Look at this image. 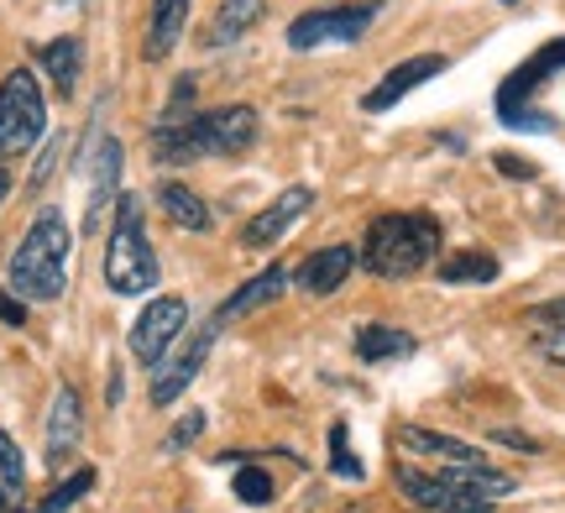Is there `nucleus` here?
<instances>
[{
	"mask_svg": "<svg viewBox=\"0 0 565 513\" xmlns=\"http://www.w3.org/2000/svg\"><path fill=\"white\" fill-rule=\"evenodd\" d=\"M68 247H74V231L63 221V210L47 205L38 221L26 226L17 252H11L6 288L17 293L21 304H53L63 288H68Z\"/></svg>",
	"mask_w": 565,
	"mask_h": 513,
	"instance_id": "obj_1",
	"label": "nucleus"
},
{
	"mask_svg": "<svg viewBox=\"0 0 565 513\" xmlns=\"http://www.w3.org/2000/svg\"><path fill=\"white\" fill-rule=\"evenodd\" d=\"M257 142V110L252 105H221V110H204L189 121L158 126L152 131V163L183 168L200 163V158H225V152H246Z\"/></svg>",
	"mask_w": 565,
	"mask_h": 513,
	"instance_id": "obj_2",
	"label": "nucleus"
},
{
	"mask_svg": "<svg viewBox=\"0 0 565 513\" xmlns=\"http://www.w3.org/2000/svg\"><path fill=\"white\" fill-rule=\"evenodd\" d=\"M513 488L519 482L508 472H492V467H477V472H414V467H404L398 472V493L429 513H487L503 498H513Z\"/></svg>",
	"mask_w": 565,
	"mask_h": 513,
	"instance_id": "obj_3",
	"label": "nucleus"
},
{
	"mask_svg": "<svg viewBox=\"0 0 565 513\" xmlns=\"http://www.w3.org/2000/svg\"><path fill=\"white\" fill-rule=\"evenodd\" d=\"M440 257V221L435 215H383L362 242V263L377 278H414Z\"/></svg>",
	"mask_w": 565,
	"mask_h": 513,
	"instance_id": "obj_4",
	"label": "nucleus"
},
{
	"mask_svg": "<svg viewBox=\"0 0 565 513\" xmlns=\"http://www.w3.org/2000/svg\"><path fill=\"white\" fill-rule=\"evenodd\" d=\"M158 278L162 267L147 231H141V205L131 194H121L116 200V226H110V242H105V284L121 299H137V293H152Z\"/></svg>",
	"mask_w": 565,
	"mask_h": 513,
	"instance_id": "obj_5",
	"label": "nucleus"
},
{
	"mask_svg": "<svg viewBox=\"0 0 565 513\" xmlns=\"http://www.w3.org/2000/svg\"><path fill=\"white\" fill-rule=\"evenodd\" d=\"M47 131V100L32 68H11L0 79V163L32 152Z\"/></svg>",
	"mask_w": 565,
	"mask_h": 513,
	"instance_id": "obj_6",
	"label": "nucleus"
},
{
	"mask_svg": "<svg viewBox=\"0 0 565 513\" xmlns=\"http://www.w3.org/2000/svg\"><path fill=\"white\" fill-rule=\"evenodd\" d=\"M383 17V0H356V6H324V11H303L288 26V47H330V42H362L372 21Z\"/></svg>",
	"mask_w": 565,
	"mask_h": 513,
	"instance_id": "obj_7",
	"label": "nucleus"
},
{
	"mask_svg": "<svg viewBox=\"0 0 565 513\" xmlns=\"http://www.w3.org/2000/svg\"><path fill=\"white\" fill-rule=\"evenodd\" d=\"M183 325H189V304H183L179 293H162V299H152V304L137 314V325H131V356L158 367L162 356H168V346H173V335H179Z\"/></svg>",
	"mask_w": 565,
	"mask_h": 513,
	"instance_id": "obj_8",
	"label": "nucleus"
},
{
	"mask_svg": "<svg viewBox=\"0 0 565 513\" xmlns=\"http://www.w3.org/2000/svg\"><path fill=\"white\" fill-rule=\"evenodd\" d=\"M309 205H315V189H309V184L282 189L273 205L257 210V215L242 226V247L246 252H263V247H273V242H282V236L294 231V221H299V215H309Z\"/></svg>",
	"mask_w": 565,
	"mask_h": 513,
	"instance_id": "obj_9",
	"label": "nucleus"
},
{
	"mask_svg": "<svg viewBox=\"0 0 565 513\" xmlns=\"http://www.w3.org/2000/svg\"><path fill=\"white\" fill-rule=\"evenodd\" d=\"M445 74V58L440 53H419V58H404V63H393L383 79L372 84L362 95V110L366 116H383V110H393V105L404 100V95H414L419 84H429V79H440Z\"/></svg>",
	"mask_w": 565,
	"mask_h": 513,
	"instance_id": "obj_10",
	"label": "nucleus"
},
{
	"mask_svg": "<svg viewBox=\"0 0 565 513\" xmlns=\"http://www.w3.org/2000/svg\"><path fill=\"white\" fill-rule=\"evenodd\" d=\"M398 446H404L408 456L435 461L440 472H477V467H487V456L477 451V446H466V440H456V435L424 430V425H404V430H398Z\"/></svg>",
	"mask_w": 565,
	"mask_h": 513,
	"instance_id": "obj_11",
	"label": "nucleus"
},
{
	"mask_svg": "<svg viewBox=\"0 0 565 513\" xmlns=\"http://www.w3.org/2000/svg\"><path fill=\"white\" fill-rule=\"evenodd\" d=\"M215 330H221V325L200 330V335H194V341H189L179 356H162V362H158V372H152V404H158V409H162V404H173V398H179V393L204 372V362H210V346H215Z\"/></svg>",
	"mask_w": 565,
	"mask_h": 513,
	"instance_id": "obj_12",
	"label": "nucleus"
},
{
	"mask_svg": "<svg viewBox=\"0 0 565 513\" xmlns=\"http://www.w3.org/2000/svg\"><path fill=\"white\" fill-rule=\"evenodd\" d=\"M565 68V38H555V42H545L540 53L529 63H519L513 74L503 79V89H498V110H513V105H524V95H534L545 79H555Z\"/></svg>",
	"mask_w": 565,
	"mask_h": 513,
	"instance_id": "obj_13",
	"label": "nucleus"
},
{
	"mask_svg": "<svg viewBox=\"0 0 565 513\" xmlns=\"http://www.w3.org/2000/svg\"><path fill=\"white\" fill-rule=\"evenodd\" d=\"M79 435H84L79 393H74V383H58L53 409H47V467H63L74 456V446H79Z\"/></svg>",
	"mask_w": 565,
	"mask_h": 513,
	"instance_id": "obj_14",
	"label": "nucleus"
},
{
	"mask_svg": "<svg viewBox=\"0 0 565 513\" xmlns=\"http://www.w3.org/2000/svg\"><path fill=\"white\" fill-rule=\"evenodd\" d=\"M288 288H294V267H263L257 278H246V284L225 299L221 314H215V325H231V320H242V314H252V309L278 304Z\"/></svg>",
	"mask_w": 565,
	"mask_h": 513,
	"instance_id": "obj_15",
	"label": "nucleus"
},
{
	"mask_svg": "<svg viewBox=\"0 0 565 513\" xmlns=\"http://www.w3.org/2000/svg\"><path fill=\"white\" fill-rule=\"evenodd\" d=\"M121 163L126 152L116 137H105L100 152H95V168H89V210H84V231H100L105 210L116 200V189H121Z\"/></svg>",
	"mask_w": 565,
	"mask_h": 513,
	"instance_id": "obj_16",
	"label": "nucleus"
},
{
	"mask_svg": "<svg viewBox=\"0 0 565 513\" xmlns=\"http://www.w3.org/2000/svg\"><path fill=\"white\" fill-rule=\"evenodd\" d=\"M351 267H356V252L351 247H324V252H315V257H303V263L294 267V284H299L303 293L324 299V293H335V288L351 278Z\"/></svg>",
	"mask_w": 565,
	"mask_h": 513,
	"instance_id": "obj_17",
	"label": "nucleus"
},
{
	"mask_svg": "<svg viewBox=\"0 0 565 513\" xmlns=\"http://www.w3.org/2000/svg\"><path fill=\"white\" fill-rule=\"evenodd\" d=\"M263 17H267V0H221L215 17H210V26H204V47H231V42H242Z\"/></svg>",
	"mask_w": 565,
	"mask_h": 513,
	"instance_id": "obj_18",
	"label": "nucleus"
},
{
	"mask_svg": "<svg viewBox=\"0 0 565 513\" xmlns=\"http://www.w3.org/2000/svg\"><path fill=\"white\" fill-rule=\"evenodd\" d=\"M158 210L179 231H189V236H204V231H210V205L200 200V189L179 184V179H162L158 184Z\"/></svg>",
	"mask_w": 565,
	"mask_h": 513,
	"instance_id": "obj_19",
	"label": "nucleus"
},
{
	"mask_svg": "<svg viewBox=\"0 0 565 513\" xmlns=\"http://www.w3.org/2000/svg\"><path fill=\"white\" fill-rule=\"evenodd\" d=\"M183 21H189V0H152V11H147V58L158 63L179 47Z\"/></svg>",
	"mask_w": 565,
	"mask_h": 513,
	"instance_id": "obj_20",
	"label": "nucleus"
},
{
	"mask_svg": "<svg viewBox=\"0 0 565 513\" xmlns=\"http://www.w3.org/2000/svg\"><path fill=\"white\" fill-rule=\"evenodd\" d=\"M414 335L398 325H362L356 330V356L362 362H398V356H414Z\"/></svg>",
	"mask_w": 565,
	"mask_h": 513,
	"instance_id": "obj_21",
	"label": "nucleus"
},
{
	"mask_svg": "<svg viewBox=\"0 0 565 513\" xmlns=\"http://www.w3.org/2000/svg\"><path fill=\"white\" fill-rule=\"evenodd\" d=\"M38 58H42V68H47L53 89H58V95H74V84H79V63H84L79 38H53Z\"/></svg>",
	"mask_w": 565,
	"mask_h": 513,
	"instance_id": "obj_22",
	"label": "nucleus"
},
{
	"mask_svg": "<svg viewBox=\"0 0 565 513\" xmlns=\"http://www.w3.org/2000/svg\"><path fill=\"white\" fill-rule=\"evenodd\" d=\"M440 278L445 284H492L498 278V257L492 252H456L440 263Z\"/></svg>",
	"mask_w": 565,
	"mask_h": 513,
	"instance_id": "obj_23",
	"label": "nucleus"
},
{
	"mask_svg": "<svg viewBox=\"0 0 565 513\" xmlns=\"http://www.w3.org/2000/svg\"><path fill=\"white\" fill-rule=\"evenodd\" d=\"M26 493V461H21L17 440L0 430V509H17Z\"/></svg>",
	"mask_w": 565,
	"mask_h": 513,
	"instance_id": "obj_24",
	"label": "nucleus"
},
{
	"mask_svg": "<svg viewBox=\"0 0 565 513\" xmlns=\"http://www.w3.org/2000/svg\"><path fill=\"white\" fill-rule=\"evenodd\" d=\"M89 488H95V467H79V472H74V477H63L58 488H53L47 498H42L38 513H68L84 493H89Z\"/></svg>",
	"mask_w": 565,
	"mask_h": 513,
	"instance_id": "obj_25",
	"label": "nucleus"
},
{
	"mask_svg": "<svg viewBox=\"0 0 565 513\" xmlns=\"http://www.w3.org/2000/svg\"><path fill=\"white\" fill-rule=\"evenodd\" d=\"M231 488H236V498H242L246 509H267V503H273V477L257 472V467H242Z\"/></svg>",
	"mask_w": 565,
	"mask_h": 513,
	"instance_id": "obj_26",
	"label": "nucleus"
},
{
	"mask_svg": "<svg viewBox=\"0 0 565 513\" xmlns=\"http://www.w3.org/2000/svg\"><path fill=\"white\" fill-rule=\"evenodd\" d=\"M330 472L335 477H345V482H362L366 477V467L351 456V440H345V425H335L330 430Z\"/></svg>",
	"mask_w": 565,
	"mask_h": 513,
	"instance_id": "obj_27",
	"label": "nucleus"
},
{
	"mask_svg": "<svg viewBox=\"0 0 565 513\" xmlns=\"http://www.w3.org/2000/svg\"><path fill=\"white\" fill-rule=\"evenodd\" d=\"M498 121L513 126V131H555V116H545V110H524V105L498 110Z\"/></svg>",
	"mask_w": 565,
	"mask_h": 513,
	"instance_id": "obj_28",
	"label": "nucleus"
},
{
	"mask_svg": "<svg viewBox=\"0 0 565 513\" xmlns=\"http://www.w3.org/2000/svg\"><path fill=\"white\" fill-rule=\"evenodd\" d=\"M204 435V414L194 409V414H183L179 425H173V430H168V456H179V451H189V446H194V440H200Z\"/></svg>",
	"mask_w": 565,
	"mask_h": 513,
	"instance_id": "obj_29",
	"label": "nucleus"
},
{
	"mask_svg": "<svg viewBox=\"0 0 565 513\" xmlns=\"http://www.w3.org/2000/svg\"><path fill=\"white\" fill-rule=\"evenodd\" d=\"M534 351H540L545 362H555V367H565V320H561V325H540Z\"/></svg>",
	"mask_w": 565,
	"mask_h": 513,
	"instance_id": "obj_30",
	"label": "nucleus"
},
{
	"mask_svg": "<svg viewBox=\"0 0 565 513\" xmlns=\"http://www.w3.org/2000/svg\"><path fill=\"white\" fill-rule=\"evenodd\" d=\"M63 147H68V142H63V137H53V142L42 147L38 168H32V189H42V184H47V173H53V163H58V152H63Z\"/></svg>",
	"mask_w": 565,
	"mask_h": 513,
	"instance_id": "obj_31",
	"label": "nucleus"
},
{
	"mask_svg": "<svg viewBox=\"0 0 565 513\" xmlns=\"http://www.w3.org/2000/svg\"><path fill=\"white\" fill-rule=\"evenodd\" d=\"M0 325H26V304L11 288H0Z\"/></svg>",
	"mask_w": 565,
	"mask_h": 513,
	"instance_id": "obj_32",
	"label": "nucleus"
},
{
	"mask_svg": "<svg viewBox=\"0 0 565 513\" xmlns=\"http://www.w3.org/2000/svg\"><path fill=\"white\" fill-rule=\"evenodd\" d=\"M492 440H498V446H513V451H540V440H529L524 430H492Z\"/></svg>",
	"mask_w": 565,
	"mask_h": 513,
	"instance_id": "obj_33",
	"label": "nucleus"
},
{
	"mask_svg": "<svg viewBox=\"0 0 565 513\" xmlns=\"http://www.w3.org/2000/svg\"><path fill=\"white\" fill-rule=\"evenodd\" d=\"M498 173H508V179H534V163H524V158H498Z\"/></svg>",
	"mask_w": 565,
	"mask_h": 513,
	"instance_id": "obj_34",
	"label": "nucleus"
},
{
	"mask_svg": "<svg viewBox=\"0 0 565 513\" xmlns=\"http://www.w3.org/2000/svg\"><path fill=\"white\" fill-rule=\"evenodd\" d=\"M121 393H126V377H121V367H110V383H105V404L116 409V404H121Z\"/></svg>",
	"mask_w": 565,
	"mask_h": 513,
	"instance_id": "obj_35",
	"label": "nucleus"
},
{
	"mask_svg": "<svg viewBox=\"0 0 565 513\" xmlns=\"http://www.w3.org/2000/svg\"><path fill=\"white\" fill-rule=\"evenodd\" d=\"M6 189H11V179H6V173H0V200H6Z\"/></svg>",
	"mask_w": 565,
	"mask_h": 513,
	"instance_id": "obj_36",
	"label": "nucleus"
}]
</instances>
